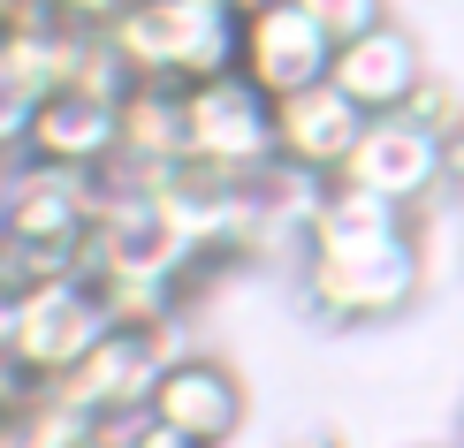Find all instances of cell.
Masks as SVG:
<instances>
[{"mask_svg": "<svg viewBox=\"0 0 464 448\" xmlns=\"http://www.w3.org/2000/svg\"><path fill=\"white\" fill-rule=\"evenodd\" d=\"M365 122H373V114L351 107L335 84H304V91H289V100H275V160L297 167V175L335 183L343 160H351L358 138H365Z\"/></svg>", "mask_w": 464, "mask_h": 448, "instance_id": "30bf717a", "label": "cell"}, {"mask_svg": "<svg viewBox=\"0 0 464 448\" xmlns=\"http://www.w3.org/2000/svg\"><path fill=\"white\" fill-rule=\"evenodd\" d=\"M214 8H228V15H251V8H266V0H214Z\"/></svg>", "mask_w": 464, "mask_h": 448, "instance_id": "d6986e66", "label": "cell"}, {"mask_svg": "<svg viewBox=\"0 0 464 448\" xmlns=\"http://www.w3.org/2000/svg\"><path fill=\"white\" fill-rule=\"evenodd\" d=\"M275 448H351V441H343L335 425H297V434H282Z\"/></svg>", "mask_w": 464, "mask_h": 448, "instance_id": "e0dca14e", "label": "cell"}, {"mask_svg": "<svg viewBox=\"0 0 464 448\" xmlns=\"http://www.w3.org/2000/svg\"><path fill=\"white\" fill-rule=\"evenodd\" d=\"M343 183H358V190H373V198L419 213L441 190V138H427L411 114H373L358 152L343 160Z\"/></svg>", "mask_w": 464, "mask_h": 448, "instance_id": "9c48e42d", "label": "cell"}, {"mask_svg": "<svg viewBox=\"0 0 464 448\" xmlns=\"http://www.w3.org/2000/svg\"><path fill=\"white\" fill-rule=\"evenodd\" d=\"M176 114H183V160L190 167H214V175L275 167V100L251 91L237 69L176 91Z\"/></svg>", "mask_w": 464, "mask_h": 448, "instance_id": "8992f818", "label": "cell"}, {"mask_svg": "<svg viewBox=\"0 0 464 448\" xmlns=\"http://www.w3.org/2000/svg\"><path fill=\"white\" fill-rule=\"evenodd\" d=\"M450 448H457V441H450Z\"/></svg>", "mask_w": 464, "mask_h": 448, "instance_id": "7402d4cb", "label": "cell"}, {"mask_svg": "<svg viewBox=\"0 0 464 448\" xmlns=\"http://www.w3.org/2000/svg\"><path fill=\"white\" fill-rule=\"evenodd\" d=\"M335 69V38L313 24L304 0H266V8L237 15V76L266 100H289L304 84H327Z\"/></svg>", "mask_w": 464, "mask_h": 448, "instance_id": "52a82bcc", "label": "cell"}, {"mask_svg": "<svg viewBox=\"0 0 464 448\" xmlns=\"http://www.w3.org/2000/svg\"><path fill=\"white\" fill-rule=\"evenodd\" d=\"M62 62H69V31L53 24L0 31V160H24L31 114L46 100V84H62Z\"/></svg>", "mask_w": 464, "mask_h": 448, "instance_id": "7c38bea8", "label": "cell"}, {"mask_svg": "<svg viewBox=\"0 0 464 448\" xmlns=\"http://www.w3.org/2000/svg\"><path fill=\"white\" fill-rule=\"evenodd\" d=\"M176 357H183L176 319H114L107 335L84 349V365L53 380V396H62L69 411H84V418H145L152 387H160V373Z\"/></svg>", "mask_w": 464, "mask_h": 448, "instance_id": "277c9868", "label": "cell"}, {"mask_svg": "<svg viewBox=\"0 0 464 448\" xmlns=\"http://www.w3.org/2000/svg\"><path fill=\"white\" fill-rule=\"evenodd\" d=\"M244 411H251L244 380L228 373L221 357H206V349H183V357L160 373L152 403H145V418L168 425V434L190 441V448H228L244 434Z\"/></svg>", "mask_w": 464, "mask_h": 448, "instance_id": "ba28073f", "label": "cell"}, {"mask_svg": "<svg viewBox=\"0 0 464 448\" xmlns=\"http://www.w3.org/2000/svg\"><path fill=\"white\" fill-rule=\"evenodd\" d=\"M122 448H190V441H176L168 425H152V418H130L122 425Z\"/></svg>", "mask_w": 464, "mask_h": 448, "instance_id": "2e32d148", "label": "cell"}, {"mask_svg": "<svg viewBox=\"0 0 464 448\" xmlns=\"http://www.w3.org/2000/svg\"><path fill=\"white\" fill-rule=\"evenodd\" d=\"M457 448H464V411H457Z\"/></svg>", "mask_w": 464, "mask_h": 448, "instance_id": "ffe728a7", "label": "cell"}, {"mask_svg": "<svg viewBox=\"0 0 464 448\" xmlns=\"http://www.w3.org/2000/svg\"><path fill=\"white\" fill-rule=\"evenodd\" d=\"M304 8H313V24L335 38H358V31H373V24H389V0H304Z\"/></svg>", "mask_w": 464, "mask_h": 448, "instance_id": "9a60e30c", "label": "cell"}, {"mask_svg": "<svg viewBox=\"0 0 464 448\" xmlns=\"http://www.w3.org/2000/svg\"><path fill=\"white\" fill-rule=\"evenodd\" d=\"M107 46L130 84L190 91L206 76L237 69V15L214 8V0H130L122 24L107 31Z\"/></svg>", "mask_w": 464, "mask_h": 448, "instance_id": "7a4b0ae2", "label": "cell"}, {"mask_svg": "<svg viewBox=\"0 0 464 448\" xmlns=\"http://www.w3.org/2000/svg\"><path fill=\"white\" fill-rule=\"evenodd\" d=\"M441 190H464V129L441 145Z\"/></svg>", "mask_w": 464, "mask_h": 448, "instance_id": "ac0fdd59", "label": "cell"}, {"mask_svg": "<svg viewBox=\"0 0 464 448\" xmlns=\"http://www.w3.org/2000/svg\"><path fill=\"white\" fill-rule=\"evenodd\" d=\"M419 76H427V53H419V38L389 15V24L343 38L327 84H335L351 107H365V114H403V100L419 91Z\"/></svg>", "mask_w": 464, "mask_h": 448, "instance_id": "8fae6325", "label": "cell"}, {"mask_svg": "<svg viewBox=\"0 0 464 448\" xmlns=\"http://www.w3.org/2000/svg\"><path fill=\"white\" fill-rule=\"evenodd\" d=\"M114 327L107 297L92 289L84 274H53V281H31L24 297L8 304V365L31 373L38 387H53L62 373L84 365V349Z\"/></svg>", "mask_w": 464, "mask_h": 448, "instance_id": "5b68a950", "label": "cell"}, {"mask_svg": "<svg viewBox=\"0 0 464 448\" xmlns=\"http://www.w3.org/2000/svg\"><path fill=\"white\" fill-rule=\"evenodd\" d=\"M92 221H100V175L24 160V167H8V183H0V243L31 266L38 281L84 266Z\"/></svg>", "mask_w": 464, "mask_h": 448, "instance_id": "3957f363", "label": "cell"}, {"mask_svg": "<svg viewBox=\"0 0 464 448\" xmlns=\"http://www.w3.org/2000/svg\"><path fill=\"white\" fill-rule=\"evenodd\" d=\"M130 0H38V15H46L53 31H84V38H107L114 24H122Z\"/></svg>", "mask_w": 464, "mask_h": 448, "instance_id": "5bb4252c", "label": "cell"}, {"mask_svg": "<svg viewBox=\"0 0 464 448\" xmlns=\"http://www.w3.org/2000/svg\"><path fill=\"white\" fill-rule=\"evenodd\" d=\"M0 183H8V160H0Z\"/></svg>", "mask_w": 464, "mask_h": 448, "instance_id": "44dd1931", "label": "cell"}, {"mask_svg": "<svg viewBox=\"0 0 464 448\" xmlns=\"http://www.w3.org/2000/svg\"><path fill=\"white\" fill-rule=\"evenodd\" d=\"M403 114H411V122L419 129H427V138H441V145H450L457 138V129H464V91L450 84V76H419V91H411V100H403Z\"/></svg>", "mask_w": 464, "mask_h": 448, "instance_id": "4fadbf2b", "label": "cell"}, {"mask_svg": "<svg viewBox=\"0 0 464 448\" xmlns=\"http://www.w3.org/2000/svg\"><path fill=\"white\" fill-rule=\"evenodd\" d=\"M297 289L304 311L327 327H381L403 319L427 289V251H419L411 213L373 198L358 183H327L297 243Z\"/></svg>", "mask_w": 464, "mask_h": 448, "instance_id": "6da1fadb", "label": "cell"}]
</instances>
